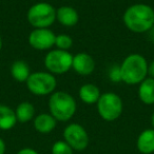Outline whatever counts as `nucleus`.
<instances>
[{
	"instance_id": "ddd939ff",
	"label": "nucleus",
	"mask_w": 154,
	"mask_h": 154,
	"mask_svg": "<svg viewBox=\"0 0 154 154\" xmlns=\"http://www.w3.org/2000/svg\"><path fill=\"white\" fill-rule=\"evenodd\" d=\"M34 127L39 133L47 134L50 133L55 129L56 127V119L51 115V114H39L35 117Z\"/></svg>"
},
{
	"instance_id": "4be33fe9",
	"label": "nucleus",
	"mask_w": 154,
	"mask_h": 154,
	"mask_svg": "<svg viewBox=\"0 0 154 154\" xmlns=\"http://www.w3.org/2000/svg\"><path fill=\"white\" fill-rule=\"evenodd\" d=\"M17 154H39L37 151L31 149V148H24V149H21L20 151L17 152Z\"/></svg>"
},
{
	"instance_id": "7ed1b4c3",
	"label": "nucleus",
	"mask_w": 154,
	"mask_h": 154,
	"mask_svg": "<svg viewBox=\"0 0 154 154\" xmlns=\"http://www.w3.org/2000/svg\"><path fill=\"white\" fill-rule=\"evenodd\" d=\"M49 109L51 115L56 120L66 122L71 119L76 112V101L66 92L59 91L53 93L50 97Z\"/></svg>"
},
{
	"instance_id": "6e6552de",
	"label": "nucleus",
	"mask_w": 154,
	"mask_h": 154,
	"mask_svg": "<svg viewBox=\"0 0 154 154\" xmlns=\"http://www.w3.org/2000/svg\"><path fill=\"white\" fill-rule=\"evenodd\" d=\"M64 141L76 151H82L88 147L89 136L82 126L78 124H71L63 131Z\"/></svg>"
},
{
	"instance_id": "0eeeda50",
	"label": "nucleus",
	"mask_w": 154,
	"mask_h": 154,
	"mask_svg": "<svg viewBox=\"0 0 154 154\" xmlns=\"http://www.w3.org/2000/svg\"><path fill=\"white\" fill-rule=\"evenodd\" d=\"M73 56L68 51L53 50L47 54L45 58V66L51 73L63 74L72 68Z\"/></svg>"
},
{
	"instance_id": "dca6fc26",
	"label": "nucleus",
	"mask_w": 154,
	"mask_h": 154,
	"mask_svg": "<svg viewBox=\"0 0 154 154\" xmlns=\"http://www.w3.org/2000/svg\"><path fill=\"white\" fill-rule=\"evenodd\" d=\"M79 97L84 103L92 105L98 101L100 97V91L96 86L92 84L85 85L79 90Z\"/></svg>"
},
{
	"instance_id": "f3484780",
	"label": "nucleus",
	"mask_w": 154,
	"mask_h": 154,
	"mask_svg": "<svg viewBox=\"0 0 154 154\" xmlns=\"http://www.w3.org/2000/svg\"><path fill=\"white\" fill-rule=\"evenodd\" d=\"M11 74L13 78L17 82H26L29 76L31 75L30 68H29L28 63L22 60H17L15 61L11 66Z\"/></svg>"
},
{
	"instance_id": "20e7f679",
	"label": "nucleus",
	"mask_w": 154,
	"mask_h": 154,
	"mask_svg": "<svg viewBox=\"0 0 154 154\" xmlns=\"http://www.w3.org/2000/svg\"><path fill=\"white\" fill-rule=\"evenodd\" d=\"M56 19V10L47 2L32 5L28 12V20L36 29H48Z\"/></svg>"
},
{
	"instance_id": "f257e3e1",
	"label": "nucleus",
	"mask_w": 154,
	"mask_h": 154,
	"mask_svg": "<svg viewBox=\"0 0 154 154\" xmlns=\"http://www.w3.org/2000/svg\"><path fill=\"white\" fill-rule=\"evenodd\" d=\"M124 22L130 31L145 33L154 26V10L147 5H134L127 9Z\"/></svg>"
},
{
	"instance_id": "6ab92c4d",
	"label": "nucleus",
	"mask_w": 154,
	"mask_h": 154,
	"mask_svg": "<svg viewBox=\"0 0 154 154\" xmlns=\"http://www.w3.org/2000/svg\"><path fill=\"white\" fill-rule=\"evenodd\" d=\"M52 154H73V149L66 141H56L52 147Z\"/></svg>"
},
{
	"instance_id": "2eb2a0df",
	"label": "nucleus",
	"mask_w": 154,
	"mask_h": 154,
	"mask_svg": "<svg viewBox=\"0 0 154 154\" xmlns=\"http://www.w3.org/2000/svg\"><path fill=\"white\" fill-rule=\"evenodd\" d=\"M17 122L15 111L10 107L0 105V129L1 130H10Z\"/></svg>"
},
{
	"instance_id": "aec40b11",
	"label": "nucleus",
	"mask_w": 154,
	"mask_h": 154,
	"mask_svg": "<svg viewBox=\"0 0 154 154\" xmlns=\"http://www.w3.org/2000/svg\"><path fill=\"white\" fill-rule=\"evenodd\" d=\"M72 45H73L72 38L70 36H68V35H58V36H56L55 45L59 50L66 51V50H69L72 47Z\"/></svg>"
},
{
	"instance_id": "a878e982",
	"label": "nucleus",
	"mask_w": 154,
	"mask_h": 154,
	"mask_svg": "<svg viewBox=\"0 0 154 154\" xmlns=\"http://www.w3.org/2000/svg\"><path fill=\"white\" fill-rule=\"evenodd\" d=\"M2 48V40H1V37H0V50Z\"/></svg>"
},
{
	"instance_id": "1a4fd4ad",
	"label": "nucleus",
	"mask_w": 154,
	"mask_h": 154,
	"mask_svg": "<svg viewBox=\"0 0 154 154\" xmlns=\"http://www.w3.org/2000/svg\"><path fill=\"white\" fill-rule=\"evenodd\" d=\"M56 35L49 29H35L29 36V42L36 50H48L55 45Z\"/></svg>"
},
{
	"instance_id": "5701e85b",
	"label": "nucleus",
	"mask_w": 154,
	"mask_h": 154,
	"mask_svg": "<svg viewBox=\"0 0 154 154\" xmlns=\"http://www.w3.org/2000/svg\"><path fill=\"white\" fill-rule=\"evenodd\" d=\"M148 74L151 78H154V60L148 66Z\"/></svg>"
},
{
	"instance_id": "f03ea898",
	"label": "nucleus",
	"mask_w": 154,
	"mask_h": 154,
	"mask_svg": "<svg viewBox=\"0 0 154 154\" xmlns=\"http://www.w3.org/2000/svg\"><path fill=\"white\" fill-rule=\"evenodd\" d=\"M148 74V63L139 54H131L125 58L120 66L122 80L127 85L140 84Z\"/></svg>"
},
{
	"instance_id": "9d476101",
	"label": "nucleus",
	"mask_w": 154,
	"mask_h": 154,
	"mask_svg": "<svg viewBox=\"0 0 154 154\" xmlns=\"http://www.w3.org/2000/svg\"><path fill=\"white\" fill-rule=\"evenodd\" d=\"M72 68L80 75H90L93 73L95 69V61L87 53H79L77 55L73 56V63Z\"/></svg>"
},
{
	"instance_id": "4468645a",
	"label": "nucleus",
	"mask_w": 154,
	"mask_h": 154,
	"mask_svg": "<svg viewBox=\"0 0 154 154\" xmlns=\"http://www.w3.org/2000/svg\"><path fill=\"white\" fill-rule=\"evenodd\" d=\"M138 95L140 100L146 105L154 103V78H146L140 82L138 89Z\"/></svg>"
},
{
	"instance_id": "412c9836",
	"label": "nucleus",
	"mask_w": 154,
	"mask_h": 154,
	"mask_svg": "<svg viewBox=\"0 0 154 154\" xmlns=\"http://www.w3.org/2000/svg\"><path fill=\"white\" fill-rule=\"evenodd\" d=\"M110 78L113 82H119L122 80V75H120V66H114L110 71Z\"/></svg>"
},
{
	"instance_id": "f8f14e48",
	"label": "nucleus",
	"mask_w": 154,
	"mask_h": 154,
	"mask_svg": "<svg viewBox=\"0 0 154 154\" xmlns=\"http://www.w3.org/2000/svg\"><path fill=\"white\" fill-rule=\"evenodd\" d=\"M137 149L143 154H151L154 152V129H148L139 134L137 138Z\"/></svg>"
},
{
	"instance_id": "9b49d317",
	"label": "nucleus",
	"mask_w": 154,
	"mask_h": 154,
	"mask_svg": "<svg viewBox=\"0 0 154 154\" xmlns=\"http://www.w3.org/2000/svg\"><path fill=\"white\" fill-rule=\"evenodd\" d=\"M56 19L64 26H74L78 22L79 16L74 8L64 5L56 11Z\"/></svg>"
},
{
	"instance_id": "39448f33",
	"label": "nucleus",
	"mask_w": 154,
	"mask_h": 154,
	"mask_svg": "<svg viewBox=\"0 0 154 154\" xmlns=\"http://www.w3.org/2000/svg\"><path fill=\"white\" fill-rule=\"evenodd\" d=\"M97 110L103 119L107 122H113L117 119L122 114V101L115 93H105L100 95L97 101Z\"/></svg>"
},
{
	"instance_id": "393cba45",
	"label": "nucleus",
	"mask_w": 154,
	"mask_h": 154,
	"mask_svg": "<svg viewBox=\"0 0 154 154\" xmlns=\"http://www.w3.org/2000/svg\"><path fill=\"white\" fill-rule=\"evenodd\" d=\"M151 122H152V126H153V128H154V113H153V115H152Z\"/></svg>"
},
{
	"instance_id": "a211bd4d",
	"label": "nucleus",
	"mask_w": 154,
	"mask_h": 154,
	"mask_svg": "<svg viewBox=\"0 0 154 154\" xmlns=\"http://www.w3.org/2000/svg\"><path fill=\"white\" fill-rule=\"evenodd\" d=\"M15 113H16V117H17V122H28L31 119H33V117H34L35 108L32 103L24 101V103H21L20 105H18Z\"/></svg>"
},
{
	"instance_id": "b1692460",
	"label": "nucleus",
	"mask_w": 154,
	"mask_h": 154,
	"mask_svg": "<svg viewBox=\"0 0 154 154\" xmlns=\"http://www.w3.org/2000/svg\"><path fill=\"white\" fill-rule=\"evenodd\" d=\"M5 143L2 138H0V154H5Z\"/></svg>"
},
{
	"instance_id": "423d86ee",
	"label": "nucleus",
	"mask_w": 154,
	"mask_h": 154,
	"mask_svg": "<svg viewBox=\"0 0 154 154\" xmlns=\"http://www.w3.org/2000/svg\"><path fill=\"white\" fill-rule=\"evenodd\" d=\"M28 89L35 95L51 94L56 88V78L47 72L32 73L26 80Z\"/></svg>"
}]
</instances>
